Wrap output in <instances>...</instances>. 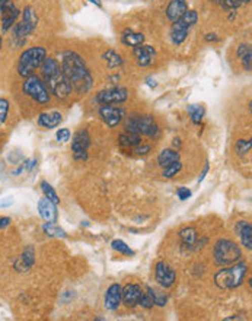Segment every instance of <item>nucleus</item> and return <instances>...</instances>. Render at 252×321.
Returning a JSON list of instances; mask_svg holds the SVG:
<instances>
[{"instance_id": "obj_1", "label": "nucleus", "mask_w": 252, "mask_h": 321, "mask_svg": "<svg viewBox=\"0 0 252 321\" xmlns=\"http://www.w3.org/2000/svg\"><path fill=\"white\" fill-rule=\"evenodd\" d=\"M60 67L71 85V89H75L78 94H85L91 89L93 82L92 75L79 54L73 51L64 53Z\"/></svg>"}, {"instance_id": "obj_2", "label": "nucleus", "mask_w": 252, "mask_h": 321, "mask_svg": "<svg viewBox=\"0 0 252 321\" xmlns=\"http://www.w3.org/2000/svg\"><path fill=\"white\" fill-rule=\"evenodd\" d=\"M41 67V75L44 84L48 86V92L54 94L57 98H67L71 94V85L61 70L60 64L53 57H46Z\"/></svg>"}, {"instance_id": "obj_3", "label": "nucleus", "mask_w": 252, "mask_h": 321, "mask_svg": "<svg viewBox=\"0 0 252 321\" xmlns=\"http://www.w3.org/2000/svg\"><path fill=\"white\" fill-rule=\"evenodd\" d=\"M248 264L246 263H233L230 267H223L214 274V283L220 289H235L243 283L245 274L248 273Z\"/></svg>"}, {"instance_id": "obj_4", "label": "nucleus", "mask_w": 252, "mask_h": 321, "mask_svg": "<svg viewBox=\"0 0 252 321\" xmlns=\"http://www.w3.org/2000/svg\"><path fill=\"white\" fill-rule=\"evenodd\" d=\"M46 57L47 51L44 47H31L25 50L18 61V73L22 78L34 75V72L43 64Z\"/></svg>"}, {"instance_id": "obj_5", "label": "nucleus", "mask_w": 252, "mask_h": 321, "mask_svg": "<svg viewBox=\"0 0 252 321\" xmlns=\"http://www.w3.org/2000/svg\"><path fill=\"white\" fill-rule=\"evenodd\" d=\"M214 262L218 266H230L233 263L239 262L242 257V251L239 245L230 239H219L213 250Z\"/></svg>"}, {"instance_id": "obj_6", "label": "nucleus", "mask_w": 252, "mask_h": 321, "mask_svg": "<svg viewBox=\"0 0 252 321\" xmlns=\"http://www.w3.org/2000/svg\"><path fill=\"white\" fill-rule=\"evenodd\" d=\"M198 15L195 11H187L183 16L175 21L171 29V40L175 46H181L188 35V31L197 24Z\"/></svg>"}, {"instance_id": "obj_7", "label": "nucleus", "mask_w": 252, "mask_h": 321, "mask_svg": "<svg viewBox=\"0 0 252 321\" xmlns=\"http://www.w3.org/2000/svg\"><path fill=\"white\" fill-rule=\"evenodd\" d=\"M126 131L136 133L140 136L155 137L159 131V127L156 124V120L153 119V116L145 114V116H136V117L128 119V121L126 123Z\"/></svg>"}, {"instance_id": "obj_8", "label": "nucleus", "mask_w": 252, "mask_h": 321, "mask_svg": "<svg viewBox=\"0 0 252 321\" xmlns=\"http://www.w3.org/2000/svg\"><path fill=\"white\" fill-rule=\"evenodd\" d=\"M22 91L23 94L32 98L35 102L38 104H48L51 96H50V92L47 89L46 84L41 81V78L35 76V75H31L25 79V82L22 85Z\"/></svg>"}, {"instance_id": "obj_9", "label": "nucleus", "mask_w": 252, "mask_h": 321, "mask_svg": "<svg viewBox=\"0 0 252 321\" xmlns=\"http://www.w3.org/2000/svg\"><path fill=\"white\" fill-rule=\"evenodd\" d=\"M128 98V92L123 86H114L101 91L96 95V101L102 105H113V104H121Z\"/></svg>"}, {"instance_id": "obj_10", "label": "nucleus", "mask_w": 252, "mask_h": 321, "mask_svg": "<svg viewBox=\"0 0 252 321\" xmlns=\"http://www.w3.org/2000/svg\"><path fill=\"white\" fill-rule=\"evenodd\" d=\"M89 145H91L89 133L86 130L78 131V133L73 136V140H71V152H73L75 159H79V161L86 159V158H88Z\"/></svg>"}, {"instance_id": "obj_11", "label": "nucleus", "mask_w": 252, "mask_h": 321, "mask_svg": "<svg viewBox=\"0 0 252 321\" xmlns=\"http://www.w3.org/2000/svg\"><path fill=\"white\" fill-rule=\"evenodd\" d=\"M155 277H156V282H158L162 288L168 289V288H171V286H173V283H175V280H176V273H175V270L172 269L168 263L159 262L156 264V267H155Z\"/></svg>"}, {"instance_id": "obj_12", "label": "nucleus", "mask_w": 252, "mask_h": 321, "mask_svg": "<svg viewBox=\"0 0 252 321\" xmlns=\"http://www.w3.org/2000/svg\"><path fill=\"white\" fill-rule=\"evenodd\" d=\"M143 289L137 283H128L121 289V302L127 308H134L138 305V301L141 298Z\"/></svg>"}, {"instance_id": "obj_13", "label": "nucleus", "mask_w": 252, "mask_h": 321, "mask_svg": "<svg viewBox=\"0 0 252 321\" xmlns=\"http://www.w3.org/2000/svg\"><path fill=\"white\" fill-rule=\"evenodd\" d=\"M0 13H2V29H3V32H6L15 25L18 16H19V11L9 0L5 5L0 6Z\"/></svg>"}, {"instance_id": "obj_14", "label": "nucleus", "mask_w": 252, "mask_h": 321, "mask_svg": "<svg viewBox=\"0 0 252 321\" xmlns=\"http://www.w3.org/2000/svg\"><path fill=\"white\" fill-rule=\"evenodd\" d=\"M99 114L102 117L103 123L108 127H115L121 123V120L124 117V111L123 108L114 107V105H102L99 108Z\"/></svg>"}, {"instance_id": "obj_15", "label": "nucleus", "mask_w": 252, "mask_h": 321, "mask_svg": "<svg viewBox=\"0 0 252 321\" xmlns=\"http://www.w3.org/2000/svg\"><path fill=\"white\" fill-rule=\"evenodd\" d=\"M38 212H40V216L46 222H50V224H56L57 222V204L51 202L50 199H47V197L40 199V202H38Z\"/></svg>"}, {"instance_id": "obj_16", "label": "nucleus", "mask_w": 252, "mask_h": 321, "mask_svg": "<svg viewBox=\"0 0 252 321\" xmlns=\"http://www.w3.org/2000/svg\"><path fill=\"white\" fill-rule=\"evenodd\" d=\"M121 285L118 283H113L106 289V294H105V299H103V305L105 308L110 309V311H115L118 309L120 304H121Z\"/></svg>"}, {"instance_id": "obj_17", "label": "nucleus", "mask_w": 252, "mask_h": 321, "mask_svg": "<svg viewBox=\"0 0 252 321\" xmlns=\"http://www.w3.org/2000/svg\"><path fill=\"white\" fill-rule=\"evenodd\" d=\"M134 56H136V60H137L138 66H150L153 61H155V57H156V50L152 47V46H145V44H140L137 47H134Z\"/></svg>"}, {"instance_id": "obj_18", "label": "nucleus", "mask_w": 252, "mask_h": 321, "mask_svg": "<svg viewBox=\"0 0 252 321\" xmlns=\"http://www.w3.org/2000/svg\"><path fill=\"white\" fill-rule=\"evenodd\" d=\"M35 264V250L32 245H28L23 253L21 254V257L15 262V269L18 272H28L29 269H32V266Z\"/></svg>"}, {"instance_id": "obj_19", "label": "nucleus", "mask_w": 252, "mask_h": 321, "mask_svg": "<svg viewBox=\"0 0 252 321\" xmlns=\"http://www.w3.org/2000/svg\"><path fill=\"white\" fill-rule=\"evenodd\" d=\"M235 231L238 232V235L241 238L242 245L248 250L252 248V226L246 221H239L235 225Z\"/></svg>"}, {"instance_id": "obj_20", "label": "nucleus", "mask_w": 252, "mask_h": 321, "mask_svg": "<svg viewBox=\"0 0 252 321\" xmlns=\"http://www.w3.org/2000/svg\"><path fill=\"white\" fill-rule=\"evenodd\" d=\"M187 11H188V6H187V2L185 0H171V3L166 8V16H168L169 21L175 22Z\"/></svg>"}, {"instance_id": "obj_21", "label": "nucleus", "mask_w": 252, "mask_h": 321, "mask_svg": "<svg viewBox=\"0 0 252 321\" xmlns=\"http://www.w3.org/2000/svg\"><path fill=\"white\" fill-rule=\"evenodd\" d=\"M63 121V116L58 111H53V113H43L38 117V124L44 129H54L60 126V123Z\"/></svg>"}, {"instance_id": "obj_22", "label": "nucleus", "mask_w": 252, "mask_h": 321, "mask_svg": "<svg viewBox=\"0 0 252 321\" xmlns=\"http://www.w3.org/2000/svg\"><path fill=\"white\" fill-rule=\"evenodd\" d=\"M118 143L121 148L124 149H133L137 145L141 143V136L136 134V133H130V131H124L118 136Z\"/></svg>"}, {"instance_id": "obj_23", "label": "nucleus", "mask_w": 252, "mask_h": 321, "mask_svg": "<svg viewBox=\"0 0 252 321\" xmlns=\"http://www.w3.org/2000/svg\"><path fill=\"white\" fill-rule=\"evenodd\" d=\"M179 161V152L175 151V149H163L159 156H158V164L161 165L162 168L168 167L173 162Z\"/></svg>"}, {"instance_id": "obj_24", "label": "nucleus", "mask_w": 252, "mask_h": 321, "mask_svg": "<svg viewBox=\"0 0 252 321\" xmlns=\"http://www.w3.org/2000/svg\"><path fill=\"white\" fill-rule=\"evenodd\" d=\"M123 43L126 46H130V47H137L140 44L145 43V35L140 34V32H133L131 29H126L123 32V37H121Z\"/></svg>"}, {"instance_id": "obj_25", "label": "nucleus", "mask_w": 252, "mask_h": 321, "mask_svg": "<svg viewBox=\"0 0 252 321\" xmlns=\"http://www.w3.org/2000/svg\"><path fill=\"white\" fill-rule=\"evenodd\" d=\"M238 57L243 64V69L246 72H251V59H252V50L249 44H241L238 47Z\"/></svg>"}, {"instance_id": "obj_26", "label": "nucleus", "mask_w": 252, "mask_h": 321, "mask_svg": "<svg viewBox=\"0 0 252 321\" xmlns=\"http://www.w3.org/2000/svg\"><path fill=\"white\" fill-rule=\"evenodd\" d=\"M179 238L183 239V244L185 247L194 248V244L197 241V231L194 228H184L179 231Z\"/></svg>"}, {"instance_id": "obj_27", "label": "nucleus", "mask_w": 252, "mask_h": 321, "mask_svg": "<svg viewBox=\"0 0 252 321\" xmlns=\"http://www.w3.org/2000/svg\"><path fill=\"white\" fill-rule=\"evenodd\" d=\"M43 231L46 232V235L48 237H54V238H67V234L63 228H60L57 224H50V222H46L43 225Z\"/></svg>"}, {"instance_id": "obj_28", "label": "nucleus", "mask_w": 252, "mask_h": 321, "mask_svg": "<svg viewBox=\"0 0 252 321\" xmlns=\"http://www.w3.org/2000/svg\"><path fill=\"white\" fill-rule=\"evenodd\" d=\"M146 291H148L150 295H152V298H153L155 305H158V307H165V305H166V302H168V297H166V294H165V292H162L161 289H156V288L148 286V288H146Z\"/></svg>"}, {"instance_id": "obj_29", "label": "nucleus", "mask_w": 252, "mask_h": 321, "mask_svg": "<svg viewBox=\"0 0 252 321\" xmlns=\"http://www.w3.org/2000/svg\"><path fill=\"white\" fill-rule=\"evenodd\" d=\"M187 111L190 113L191 121H193L194 124H200V123H201V120L204 117V108H203V105H198V104L188 105V107H187Z\"/></svg>"}, {"instance_id": "obj_30", "label": "nucleus", "mask_w": 252, "mask_h": 321, "mask_svg": "<svg viewBox=\"0 0 252 321\" xmlns=\"http://www.w3.org/2000/svg\"><path fill=\"white\" fill-rule=\"evenodd\" d=\"M103 60L106 61V64H108V67H110V69H114V67H118V66H121V64H123V59H121V56H120V54H117L114 50H108V51L103 54Z\"/></svg>"}, {"instance_id": "obj_31", "label": "nucleus", "mask_w": 252, "mask_h": 321, "mask_svg": "<svg viewBox=\"0 0 252 321\" xmlns=\"http://www.w3.org/2000/svg\"><path fill=\"white\" fill-rule=\"evenodd\" d=\"M41 190H43V193H44V197L50 199L51 202L56 203V204L60 203V199H58L57 193H56V190L53 189V186H51V184H48L47 181H43V183H41Z\"/></svg>"}, {"instance_id": "obj_32", "label": "nucleus", "mask_w": 252, "mask_h": 321, "mask_svg": "<svg viewBox=\"0 0 252 321\" xmlns=\"http://www.w3.org/2000/svg\"><path fill=\"white\" fill-rule=\"evenodd\" d=\"M111 245H113V248H114L115 251H118L120 254H124V256H134V251L131 250L123 239H114V241L111 242Z\"/></svg>"}, {"instance_id": "obj_33", "label": "nucleus", "mask_w": 252, "mask_h": 321, "mask_svg": "<svg viewBox=\"0 0 252 321\" xmlns=\"http://www.w3.org/2000/svg\"><path fill=\"white\" fill-rule=\"evenodd\" d=\"M181 169H183V164H181L179 161H176V162H173L171 165L163 168L162 175H163V179H172V177H175Z\"/></svg>"}, {"instance_id": "obj_34", "label": "nucleus", "mask_w": 252, "mask_h": 321, "mask_svg": "<svg viewBox=\"0 0 252 321\" xmlns=\"http://www.w3.org/2000/svg\"><path fill=\"white\" fill-rule=\"evenodd\" d=\"M251 146L252 143L249 139H241V140H238L236 145H235V151H236V154L239 155V156H245V155L251 152Z\"/></svg>"}, {"instance_id": "obj_35", "label": "nucleus", "mask_w": 252, "mask_h": 321, "mask_svg": "<svg viewBox=\"0 0 252 321\" xmlns=\"http://www.w3.org/2000/svg\"><path fill=\"white\" fill-rule=\"evenodd\" d=\"M248 2H249V0H220L219 5H220L222 8L228 9V11H235V9L241 8L243 5H246Z\"/></svg>"}, {"instance_id": "obj_36", "label": "nucleus", "mask_w": 252, "mask_h": 321, "mask_svg": "<svg viewBox=\"0 0 252 321\" xmlns=\"http://www.w3.org/2000/svg\"><path fill=\"white\" fill-rule=\"evenodd\" d=\"M138 305H141L143 308L146 309H152L155 307V301H153V298H152V295H150L148 291L141 294V298L138 301Z\"/></svg>"}, {"instance_id": "obj_37", "label": "nucleus", "mask_w": 252, "mask_h": 321, "mask_svg": "<svg viewBox=\"0 0 252 321\" xmlns=\"http://www.w3.org/2000/svg\"><path fill=\"white\" fill-rule=\"evenodd\" d=\"M8 113H9V101L5 98H0V124L6 121Z\"/></svg>"}, {"instance_id": "obj_38", "label": "nucleus", "mask_w": 252, "mask_h": 321, "mask_svg": "<svg viewBox=\"0 0 252 321\" xmlns=\"http://www.w3.org/2000/svg\"><path fill=\"white\" fill-rule=\"evenodd\" d=\"M70 130L69 129H60L56 134V139H57L58 143H66L67 140H70Z\"/></svg>"}, {"instance_id": "obj_39", "label": "nucleus", "mask_w": 252, "mask_h": 321, "mask_svg": "<svg viewBox=\"0 0 252 321\" xmlns=\"http://www.w3.org/2000/svg\"><path fill=\"white\" fill-rule=\"evenodd\" d=\"M131 151L136 155H146L152 151V146H150V145H141V143H140L136 148H133Z\"/></svg>"}, {"instance_id": "obj_40", "label": "nucleus", "mask_w": 252, "mask_h": 321, "mask_svg": "<svg viewBox=\"0 0 252 321\" xmlns=\"http://www.w3.org/2000/svg\"><path fill=\"white\" fill-rule=\"evenodd\" d=\"M191 190L190 189H187V187H179L178 190H176V196H178V199L179 200H187V199H190L191 197Z\"/></svg>"}, {"instance_id": "obj_41", "label": "nucleus", "mask_w": 252, "mask_h": 321, "mask_svg": "<svg viewBox=\"0 0 252 321\" xmlns=\"http://www.w3.org/2000/svg\"><path fill=\"white\" fill-rule=\"evenodd\" d=\"M9 225H11V218L2 216V218H0V229H5V228H8Z\"/></svg>"}, {"instance_id": "obj_42", "label": "nucleus", "mask_w": 252, "mask_h": 321, "mask_svg": "<svg viewBox=\"0 0 252 321\" xmlns=\"http://www.w3.org/2000/svg\"><path fill=\"white\" fill-rule=\"evenodd\" d=\"M8 200H0V207H9V206H12L13 204V197H6Z\"/></svg>"}, {"instance_id": "obj_43", "label": "nucleus", "mask_w": 252, "mask_h": 321, "mask_svg": "<svg viewBox=\"0 0 252 321\" xmlns=\"http://www.w3.org/2000/svg\"><path fill=\"white\" fill-rule=\"evenodd\" d=\"M208 169H210V167H208V162H206V167H204V169H203V172H201V175H200V179H198V184L204 181V179H206V175H207V172H208Z\"/></svg>"}, {"instance_id": "obj_44", "label": "nucleus", "mask_w": 252, "mask_h": 321, "mask_svg": "<svg viewBox=\"0 0 252 321\" xmlns=\"http://www.w3.org/2000/svg\"><path fill=\"white\" fill-rule=\"evenodd\" d=\"M148 85H149L150 88H156V86H158L156 81H155V79H152V78H148Z\"/></svg>"}, {"instance_id": "obj_45", "label": "nucleus", "mask_w": 252, "mask_h": 321, "mask_svg": "<svg viewBox=\"0 0 252 321\" xmlns=\"http://www.w3.org/2000/svg\"><path fill=\"white\" fill-rule=\"evenodd\" d=\"M206 40L207 41H218L219 38L218 37H214V34H208V35L206 37Z\"/></svg>"}, {"instance_id": "obj_46", "label": "nucleus", "mask_w": 252, "mask_h": 321, "mask_svg": "<svg viewBox=\"0 0 252 321\" xmlns=\"http://www.w3.org/2000/svg\"><path fill=\"white\" fill-rule=\"evenodd\" d=\"M89 2L93 3L95 6H98V8H101V6H102V2H101V0H89Z\"/></svg>"}, {"instance_id": "obj_47", "label": "nucleus", "mask_w": 252, "mask_h": 321, "mask_svg": "<svg viewBox=\"0 0 252 321\" xmlns=\"http://www.w3.org/2000/svg\"><path fill=\"white\" fill-rule=\"evenodd\" d=\"M173 146H178V148H181V142H179V139H173Z\"/></svg>"}, {"instance_id": "obj_48", "label": "nucleus", "mask_w": 252, "mask_h": 321, "mask_svg": "<svg viewBox=\"0 0 252 321\" xmlns=\"http://www.w3.org/2000/svg\"><path fill=\"white\" fill-rule=\"evenodd\" d=\"M225 320H243L242 317H228V318H225Z\"/></svg>"}, {"instance_id": "obj_49", "label": "nucleus", "mask_w": 252, "mask_h": 321, "mask_svg": "<svg viewBox=\"0 0 252 321\" xmlns=\"http://www.w3.org/2000/svg\"><path fill=\"white\" fill-rule=\"evenodd\" d=\"M6 2H9V0H0V6H2V5H5Z\"/></svg>"}, {"instance_id": "obj_50", "label": "nucleus", "mask_w": 252, "mask_h": 321, "mask_svg": "<svg viewBox=\"0 0 252 321\" xmlns=\"http://www.w3.org/2000/svg\"><path fill=\"white\" fill-rule=\"evenodd\" d=\"M0 46H2V35H0Z\"/></svg>"}]
</instances>
